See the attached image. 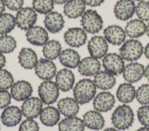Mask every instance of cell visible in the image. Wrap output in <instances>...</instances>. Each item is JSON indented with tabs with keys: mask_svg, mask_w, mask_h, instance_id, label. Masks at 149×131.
<instances>
[{
	"mask_svg": "<svg viewBox=\"0 0 149 131\" xmlns=\"http://www.w3.org/2000/svg\"><path fill=\"white\" fill-rule=\"evenodd\" d=\"M97 87L93 80L84 78L79 80L73 87L74 99L79 104H85L93 100L96 95Z\"/></svg>",
	"mask_w": 149,
	"mask_h": 131,
	"instance_id": "1",
	"label": "cell"
},
{
	"mask_svg": "<svg viewBox=\"0 0 149 131\" xmlns=\"http://www.w3.org/2000/svg\"><path fill=\"white\" fill-rule=\"evenodd\" d=\"M134 121V113L132 108L127 104L119 105L111 116V122L119 130H125L132 126Z\"/></svg>",
	"mask_w": 149,
	"mask_h": 131,
	"instance_id": "2",
	"label": "cell"
},
{
	"mask_svg": "<svg viewBox=\"0 0 149 131\" xmlns=\"http://www.w3.org/2000/svg\"><path fill=\"white\" fill-rule=\"evenodd\" d=\"M119 55L125 61L136 62L144 53V47L139 40L130 39L125 41L119 48Z\"/></svg>",
	"mask_w": 149,
	"mask_h": 131,
	"instance_id": "3",
	"label": "cell"
},
{
	"mask_svg": "<svg viewBox=\"0 0 149 131\" xmlns=\"http://www.w3.org/2000/svg\"><path fill=\"white\" fill-rule=\"evenodd\" d=\"M81 25L86 33L95 34L100 32L103 28L104 20L96 10L89 9L82 15Z\"/></svg>",
	"mask_w": 149,
	"mask_h": 131,
	"instance_id": "4",
	"label": "cell"
},
{
	"mask_svg": "<svg viewBox=\"0 0 149 131\" xmlns=\"http://www.w3.org/2000/svg\"><path fill=\"white\" fill-rule=\"evenodd\" d=\"M38 95L43 104L51 105L58 100L60 90L55 82L52 80L43 81L38 87Z\"/></svg>",
	"mask_w": 149,
	"mask_h": 131,
	"instance_id": "5",
	"label": "cell"
},
{
	"mask_svg": "<svg viewBox=\"0 0 149 131\" xmlns=\"http://www.w3.org/2000/svg\"><path fill=\"white\" fill-rule=\"evenodd\" d=\"M17 26L22 30H26L34 26L37 20V12L31 7H24L16 14Z\"/></svg>",
	"mask_w": 149,
	"mask_h": 131,
	"instance_id": "6",
	"label": "cell"
},
{
	"mask_svg": "<svg viewBox=\"0 0 149 131\" xmlns=\"http://www.w3.org/2000/svg\"><path fill=\"white\" fill-rule=\"evenodd\" d=\"M102 66L104 71L116 76L122 74L125 64V60L119 54L109 53L102 59Z\"/></svg>",
	"mask_w": 149,
	"mask_h": 131,
	"instance_id": "7",
	"label": "cell"
},
{
	"mask_svg": "<svg viewBox=\"0 0 149 131\" xmlns=\"http://www.w3.org/2000/svg\"><path fill=\"white\" fill-rule=\"evenodd\" d=\"M87 49L90 56L100 59H103L108 53V42L102 36H94L87 43Z\"/></svg>",
	"mask_w": 149,
	"mask_h": 131,
	"instance_id": "8",
	"label": "cell"
},
{
	"mask_svg": "<svg viewBox=\"0 0 149 131\" xmlns=\"http://www.w3.org/2000/svg\"><path fill=\"white\" fill-rule=\"evenodd\" d=\"M36 76L43 81L52 80L57 74V67L52 60L40 59L34 67Z\"/></svg>",
	"mask_w": 149,
	"mask_h": 131,
	"instance_id": "9",
	"label": "cell"
},
{
	"mask_svg": "<svg viewBox=\"0 0 149 131\" xmlns=\"http://www.w3.org/2000/svg\"><path fill=\"white\" fill-rule=\"evenodd\" d=\"M63 39L68 45L77 48L84 45L87 41V34L82 27H70L64 33Z\"/></svg>",
	"mask_w": 149,
	"mask_h": 131,
	"instance_id": "10",
	"label": "cell"
},
{
	"mask_svg": "<svg viewBox=\"0 0 149 131\" xmlns=\"http://www.w3.org/2000/svg\"><path fill=\"white\" fill-rule=\"evenodd\" d=\"M136 13V5L134 0H119L113 8L114 16L120 21H127Z\"/></svg>",
	"mask_w": 149,
	"mask_h": 131,
	"instance_id": "11",
	"label": "cell"
},
{
	"mask_svg": "<svg viewBox=\"0 0 149 131\" xmlns=\"http://www.w3.org/2000/svg\"><path fill=\"white\" fill-rule=\"evenodd\" d=\"M43 103L40 98L31 96L22 102L21 106L22 116L26 119H34L40 115Z\"/></svg>",
	"mask_w": 149,
	"mask_h": 131,
	"instance_id": "12",
	"label": "cell"
},
{
	"mask_svg": "<svg viewBox=\"0 0 149 131\" xmlns=\"http://www.w3.org/2000/svg\"><path fill=\"white\" fill-rule=\"evenodd\" d=\"M116 103L115 96L107 91L99 93L93 99V108L100 113H107L113 109Z\"/></svg>",
	"mask_w": 149,
	"mask_h": 131,
	"instance_id": "13",
	"label": "cell"
},
{
	"mask_svg": "<svg viewBox=\"0 0 149 131\" xmlns=\"http://www.w3.org/2000/svg\"><path fill=\"white\" fill-rule=\"evenodd\" d=\"M10 93L12 99L17 102H24L32 96L33 87L28 81L19 80L14 83Z\"/></svg>",
	"mask_w": 149,
	"mask_h": 131,
	"instance_id": "14",
	"label": "cell"
},
{
	"mask_svg": "<svg viewBox=\"0 0 149 131\" xmlns=\"http://www.w3.org/2000/svg\"><path fill=\"white\" fill-rule=\"evenodd\" d=\"M145 67L141 63L136 62H130L125 65L122 72V76L126 82L134 84L138 82L144 76Z\"/></svg>",
	"mask_w": 149,
	"mask_h": 131,
	"instance_id": "15",
	"label": "cell"
},
{
	"mask_svg": "<svg viewBox=\"0 0 149 131\" xmlns=\"http://www.w3.org/2000/svg\"><path fill=\"white\" fill-rule=\"evenodd\" d=\"M101 62L99 59L93 56H87L82 59L78 66L79 73L83 76H94L101 71Z\"/></svg>",
	"mask_w": 149,
	"mask_h": 131,
	"instance_id": "16",
	"label": "cell"
},
{
	"mask_svg": "<svg viewBox=\"0 0 149 131\" xmlns=\"http://www.w3.org/2000/svg\"><path fill=\"white\" fill-rule=\"evenodd\" d=\"M26 39L34 46H43L49 39V32L45 27L34 25L26 31Z\"/></svg>",
	"mask_w": 149,
	"mask_h": 131,
	"instance_id": "17",
	"label": "cell"
},
{
	"mask_svg": "<svg viewBox=\"0 0 149 131\" xmlns=\"http://www.w3.org/2000/svg\"><path fill=\"white\" fill-rule=\"evenodd\" d=\"M104 37L109 44L113 45L119 46L126 41V34L125 29L117 25H111L107 26L104 30Z\"/></svg>",
	"mask_w": 149,
	"mask_h": 131,
	"instance_id": "18",
	"label": "cell"
},
{
	"mask_svg": "<svg viewBox=\"0 0 149 131\" xmlns=\"http://www.w3.org/2000/svg\"><path fill=\"white\" fill-rule=\"evenodd\" d=\"M22 118V110L17 106H8L3 110L0 119L6 127L12 128L19 124Z\"/></svg>",
	"mask_w": 149,
	"mask_h": 131,
	"instance_id": "19",
	"label": "cell"
},
{
	"mask_svg": "<svg viewBox=\"0 0 149 131\" xmlns=\"http://www.w3.org/2000/svg\"><path fill=\"white\" fill-rule=\"evenodd\" d=\"M75 76L72 71L68 68L60 70L55 76V83L60 91L68 92L74 86Z\"/></svg>",
	"mask_w": 149,
	"mask_h": 131,
	"instance_id": "20",
	"label": "cell"
},
{
	"mask_svg": "<svg viewBox=\"0 0 149 131\" xmlns=\"http://www.w3.org/2000/svg\"><path fill=\"white\" fill-rule=\"evenodd\" d=\"M45 28L51 34H58L64 27L65 20L63 15L58 11H52L44 19Z\"/></svg>",
	"mask_w": 149,
	"mask_h": 131,
	"instance_id": "21",
	"label": "cell"
},
{
	"mask_svg": "<svg viewBox=\"0 0 149 131\" xmlns=\"http://www.w3.org/2000/svg\"><path fill=\"white\" fill-rule=\"evenodd\" d=\"M82 120L85 127L93 130H100L104 127V118L100 112L95 110L85 113Z\"/></svg>",
	"mask_w": 149,
	"mask_h": 131,
	"instance_id": "22",
	"label": "cell"
},
{
	"mask_svg": "<svg viewBox=\"0 0 149 131\" xmlns=\"http://www.w3.org/2000/svg\"><path fill=\"white\" fill-rule=\"evenodd\" d=\"M38 57L35 51L29 47H22L18 55V62L22 68L26 70L34 69Z\"/></svg>",
	"mask_w": 149,
	"mask_h": 131,
	"instance_id": "23",
	"label": "cell"
},
{
	"mask_svg": "<svg viewBox=\"0 0 149 131\" xmlns=\"http://www.w3.org/2000/svg\"><path fill=\"white\" fill-rule=\"evenodd\" d=\"M79 53L72 48L63 50L59 56V61L62 65L68 69H74L78 67L81 62Z\"/></svg>",
	"mask_w": 149,
	"mask_h": 131,
	"instance_id": "24",
	"label": "cell"
},
{
	"mask_svg": "<svg viewBox=\"0 0 149 131\" xmlns=\"http://www.w3.org/2000/svg\"><path fill=\"white\" fill-rule=\"evenodd\" d=\"M85 11L86 4L84 0H69L63 7V13L69 19L81 17Z\"/></svg>",
	"mask_w": 149,
	"mask_h": 131,
	"instance_id": "25",
	"label": "cell"
},
{
	"mask_svg": "<svg viewBox=\"0 0 149 131\" xmlns=\"http://www.w3.org/2000/svg\"><path fill=\"white\" fill-rule=\"evenodd\" d=\"M79 105L74 98L65 97L58 102V109L61 114L66 117L75 116L80 110Z\"/></svg>",
	"mask_w": 149,
	"mask_h": 131,
	"instance_id": "26",
	"label": "cell"
},
{
	"mask_svg": "<svg viewBox=\"0 0 149 131\" xmlns=\"http://www.w3.org/2000/svg\"><path fill=\"white\" fill-rule=\"evenodd\" d=\"M93 82L98 89L103 91L112 89L116 82V76L106 71H100L94 76Z\"/></svg>",
	"mask_w": 149,
	"mask_h": 131,
	"instance_id": "27",
	"label": "cell"
},
{
	"mask_svg": "<svg viewBox=\"0 0 149 131\" xmlns=\"http://www.w3.org/2000/svg\"><path fill=\"white\" fill-rule=\"evenodd\" d=\"M41 123L46 127H54L60 122L61 113L58 108L48 105L42 108L40 115Z\"/></svg>",
	"mask_w": 149,
	"mask_h": 131,
	"instance_id": "28",
	"label": "cell"
},
{
	"mask_svg": "<svg viewBox=\"0 0 149 131\" xmlns=\"http://www.w3.org/2000/svg\"><path fill=\"white\" fill-rule=\"evenodd\" d=\"M126 36L130 39H135L142 36L146 33V25L139 19H134L129 21L125 27Z\"/></svg>",
	"mask_w": 149,
	"mask_h": 131,
	"instance_id": "29",
	"label": "cell"
},
{
	"mask_svg": "<svg viewBox=\"0 0 149 131\" xmlns=\"http://www.w3.org/2000/svg\"><path fill=\"white\" fill-rule=\"evenodd\" d=\"M135 87L128 82H124L119 84L116 91V97L120 102L129 104L132 102L136 98Z\"/></svg>",
	"mask_w": 149,
	"mask_h": 131,
	"instance_id": "30",
	"label": "cell"
},
{
	"mask_svg": "<svg viewBox=\"0 0 149 131\" xmlns=\"http://www.w3.org/2000/svg\"><path fill=\"white\" fill-rule=\"evenodd\" d=\"M84 128L83 120L76 116L64 118L58 123L59 131H84Z\"/></svg>",
	"mask_w": 149,
	"mask_h": 131,
	"instance_id": "31",
	"label": "cell"
},
{
	"mask_svg": "<svg viewBox=\"0 0 149 131\" xmlns=\"http://www.w3.org/2000/svg\"><path fill=\"white\" fill-rule=\"evenodd\" d=\"M42 54L44 58L49 60H55L59 58L62 52V45L58 40H49L44 45L42 46Z\"/></svg>",
	"mask_w": 149,
	"mask_h": 131,
	"instance_id": "32",
	"label": "cell"
},
{
	"mask_svg": "<svg viewBox=\"0 0 149 131\" xmlns=\"http://www.w3.org/2000/svg\"><path fill=\"white\" fill-rule=\"evenodd\" d=\"M17 26L16 19L9 13H3L0 15V35H8Z\"/></svg>",
	"mask_w": 149,
	"mask_h": 131,
	"instance_id": "33",
	"label": "cell"
},
{
	"mask_svg": "<svg viewBox=\"0 0 149 131\" xmlns=\"http://www.w3.org/2000/svg\"><path fill=\"white\" fill-rule=\"evenodd\" d=\"M17 41L15 38L10 35L0 36V53L8 54L14 52L17 48Z\"/></svg>",
	"mask_w": 149,
	"mask_h": 131,
	"instance_id": "34",
	"label": "cell"
},
{
	"mask_svg": "<svg viewBox=\"0 0 149 131\" xmlns=\"http://www.w3.org/2000/svg\"><path fill=\"white\" fill-rule=\"evenodd\" d=\"M53 0H33L32 8L37 14H46L51 13L54 9Z\"/></svg>",
	"mask_w": 149,
	"mask_h": 131,
	"instance_id": "35",
	"label": "cell"
},
{
	"mask_svg": "<svg viewBox=\"0 0 149 131\" xmlns=\"http://www.w3.org/2000/svg\"><path fill=\"white\" fill-rule=\"evenodd\" d=\"M14 83V76L6 69H0V90L10 89Z\"/></svg>",
	"mask_w": 149,
	"mask_h": 131,
	"instance_id": "36",
	"label": "cell"
},
{
	"mask_svg": "<svg viewBox=\"0 0 149 131\" xmlns=\"http://www.w3.org/2000/svg\"><path fill=\"white\" fill-rule=\"evenodd\" d=\"M136 99L142 105L149 104V84H142L136 91Z\"/></svg>",
	"mask_w": 149,
	"mask_h": 131,
	"instance_id": "37",
	"label": "cell"
},
{
	"mask_svg": "<svg viewBox=\"0 0 149 131\" xmlns=\"http://www.w3.org/2000/svg\"><path fill=\"white\" fill-rule=\"evenodd\" d=\"M136 14L143 22H149V2L142 0L136 5Z\"/></svg>",
	"mask_w": 149,
	"mask_h": 131,
	"instance_id": "38",
	"label": "cell"
},
{
	"mask_svg": "<svg viewBox=\"0 0 149 131\" xmlns=\"http://www.w3.org/2000/svg\"><path fill=\"white\" fill-rule=\"evenodd\" d=\"M137 118L139 123L144 127L149 128V105H142L137 110Z\"/></svg>",
	"mask_w": 149,
	"mask_h": 131,
	"instance_id": "39",
	"label": "cell"
},
{
	"mask_svg": "<svg viewBox=\"0 0 149 131\" xmlns=\"http://www.w3.org/2000/svg\"><path fill=\"white\" fill-rule=\"evenodd\" d=\"M19 131H40L39 124L34 119H27L21 123Z\"/></svg>",
	"mask_w": 149,
	"mask_h": 131,
	"instance_id": "40",
	"label": "cell"
},
{
	"mask_svg": "<svg viewBox=\"0 0 149 131\" xmlns=\"http://www.w3.org/2000/svg\"><path fill=\"white\" fill-rule=\"evenodd\" d=\"M12 96L6 90H0V109H5L10 106Z\"/></svg>",
	"mask_w": 149,
	"mask_h": 131,
	"instance_id": "41",
	"label": "cell"
},
{
	"mask_svg": "<svg viewBox=\"0 0 149 131\" xmlns=\"http://www.w3.org/2000/svg\"><path fill=\"white\" fill-rule=\"evenodd\" d=\"M5 7L12 11H18L23 8L24 0H3Z\"/></svg>",
	"mask_w": 149,
	"mask_h": 131,
	"instance_id": "42",
	"label": "cell"
},
{
	"mask_svg": "<svg viewBox=\"0 0 149 131\" xmlns=\"http://www.w3.org/2000/svg\"><path fill=\"white\" fill-rule=\"evenodd\" d=\"M86 5H88L90 7H98L104 3V0H84Z\"/></svg>",
	"mask_w": 149,
	"mask_h": 131,
	"instance_id": "43",
	"label": "cell"
},
{
	"mask_svg": "<svg viewBox=\"0 0 149 131\" xmlns=\"http://www.w3.org/2000/svg\"><path fill=\"white\" fill-rule=\"evenodd\" d=\"M6 64V57L5 54L0 53V69H2Z\"/></svg>",
	"mask_w": 149,
	"mask_h": 131,
	"instance_id": "44",
	"label": "cell"
},
{
	"mask_svg": "<svg viewBox=\"0 0 149 131\" xmlns=\"http://www.w3.org/2000/svg\"><path fill=\"white\" fill-rule=\"evenodd\" d=\"M5 5L3 0H0V15H2L5 10Z\"/></svg>",
	"mask_w": 149,
	"mask_h": 131,
	"instance_id": "45",
	"label": "cell"
},
{
	"mask_svg": "<svg viewBox=\"0 0 149 131\" xmlns=\"http://www.w3.org/2000/svg\"><path fill=\"white\" fill-rule=\"evenodd\" d=\"M143 54H144L145 56L149 60V42L146 45V47H144V53Z\"/></svg>",
	"mask_w": 149,
	"mask_h": 131,
	"instance_id": "46",
	"label": "cell"
},
{
	"mask_svg": "<svg viewBox=\"0 0 149 131\" xmlns=\"http://www.w3.org/2000/svg\"><path fill=\"white\" fill-rule=\"evenodd\" d=\"M144 76L147 80L149 81V64L145 67V73H144Z\"/></svg>",
	"mask_w": 149,
	"mask_h": 131,
	"instance_id": "47",
	"label": "cell"
},
{
	"mask_svg": "<svg viewBox=\"0 0 149 131\" xmlns=\"http://www.w3.org/2000/svg\"><path fill=\"white\" fill-rule=\"evenodd\" d=\"M69 0H53L54 4L56 5H65Z\"/></svg>",
	"mask_w": 149,
	"mask_h": 131,
	"instance_id": "48",
	"label": "cell"
},
{
	"mask_svg": "<svg viewBox=\"0 0 149 131\" xmlns=\"http://www.w3.org/2000/svg\"><path fill=\"white\" fill-rule=\"evenodd\" d=\"M136 131H149V128L148 127H142V128H139L138 130H136Z\"/></svg>",
	"mask_w": 149,
	"mask_h": 131,
	"instance_id": "49",
	"label": "cell"
},
{
	"mask_svg": "<svg viewBox=\"0 0 149 131\" xmlns=\"http://www.w3.org/2000/svg\"><path fill=\"white\" fill-rule=\"evenodd\" d=\"M103 131H119V130L115 128H108L104 129Z\"/></svg>",
	"mask_w": 149,
	"mask_h": 131,
	"instance_id": "50",
	"label": "cell"
},
{
	"mask_svg": "<svg viewBox=\"0 0 149 131\" xmlns=\"http://www.w3.org/2000/svg\"><path fill=\"white\" fill-rule=\"evenodd\" d=\"M146 34H147V36H148V38H149V22L147 25H146Z\"/></svg>",
	"mask_w": 149,
	"mask_h": 131,
	"instance_id": "51",
	"label": "cell"
},
{
	"mask_svg": "<svg viewBox=\"0 0 149 131\" xmlns=\"http://www.w3.org/2000/svg\"><path fill=\"white\" fill-rule=\"evenodd\" d=\"M134 1H137V2H140V1H142V0H134Z\"/></svg>",
	"mask_w": 149,
	"mask_h": 131,
	"instance_id": "52",
	"label": "cell"
},
{
	"mask_svg": "<svg viewBox=\"0 0 149 131\" xmlns=\"http://www.w3.org/2000/svg\"><path fill=\"white\" fill-rule=\"evenodd\" d=\"M0 130H1V125H0Z\"/></svg>",
	"mask_w": 149,
	"mask_h": 131,
	"instance_id": "53",
	"label": "cell"
}]
</instances>
